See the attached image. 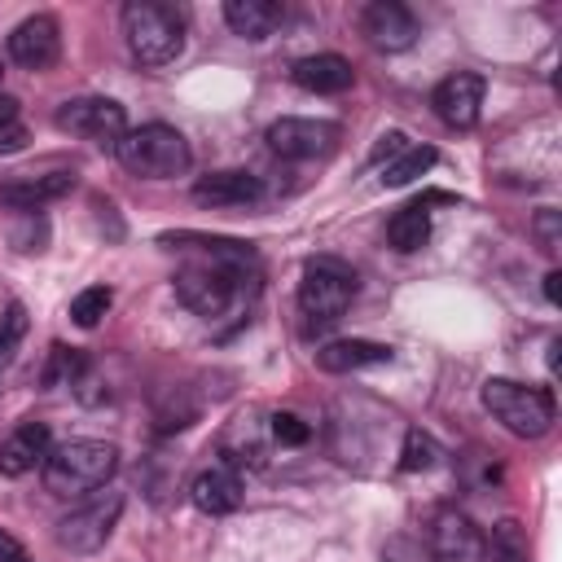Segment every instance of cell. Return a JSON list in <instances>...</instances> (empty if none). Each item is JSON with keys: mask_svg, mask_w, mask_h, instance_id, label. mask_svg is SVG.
Wrapping results in <instances>:
<instances>
[{"mask_svg": "<svg viewBox=\"0 0 562 562\" xmlns=\"http://www.w3.org/2000/svg\"><path fill=\"white\" fill-rule=\"evenodd\" d=\"M119 470V448L105 443V439H66V443H53L40 474H44V487L53 496H88V492H101Z\"/></svg>", "mask_w": 562, "mask_h": 562, "instance_id": "obj_1", "label": "cell"}, {"mask_svg": "<svg viewBox=\"0 0 562 562\" xmlns=\"http://www.w3.org/2000/svg\"><path fill=\"white\" fill-rule=\"evenodd\" d=\"M123 40L132 61L140 66H167L184 53V9L167 4V0H127L123 13Z\"/></svg>", "mask_w": 562, "mask_h": 562, "instance_id": "obj_2", "label": "cell"}, {"mask_svg": "<svg viewBox=\"0 0 562 562\" xmlns=\"http://www.w3.org/2000/svg\"><path fill=\"white\" fill-rule=\"evenodd\" d=\"M114 158L123 162L127 176L171 180V176H184L189 171L193 149H189L184 132H176L171 123H140V127H127L123 132V140L114 145Z\"/></svg>", "mask_w": 562, "mask_h": 562, "instance_id": "obj_3", "label": "cell"}, {"mask_svg": "<svg viewBox=\"0 0 562 562\" xmlns=\"http://www.w3.org/2000/svg\"><path fill=\"white\" fill-rule=\"evenodd\" d=\"M479 400L518 439H540L553 430V391L549 386H527L514 378H487Z\"/></svg>", "mask_w": 562, "mask_h": 562, "instance_id": "obj_4", "label": "cell"}, {"mask_svg": "<svg viewBox=\"0 0 562 562\" xmlns=\"http://www.w3.org/2000/svg\"><path fill=\"white\" fill-rule=\"evenodd\" d=\"M356 299V272L334 263V259H312L303 268V281H299V312H303V325L307 329H325L334 321H342V312L351 307Z\"/></svg>", "mask_w": 562, "mask_h": 562, "instance_id": "obj_5", "label": "cell"}, {"mask_svg": "<svg viewBox=\"0 0 562 562\" xmlns=\"http://www.w3.org/2000/svg\"><path fill=\"white\" fill-rule=\"evenodd\" d=\"M119 514H123V496H119V492L92 496L88 505L70 509V514L57 522V531H53V536H57V549H66V553H75V558L97 553V549L114 536Z\"/></svg>", "mask_w": 562, "mask_h": 562, "instance_id": "obj_6", "label": "cell"}, {"mask_svg": "<svg viewBox=\"0 0 562 562\" xmlns=\"http://www.w3.org/2000/svg\"><path fill=\"white\" fill-rule=\"evenodd\" d=\"M57 127L79 136V140H92V145H119L123 132H127V110L110 97H75V101H61L57 105Z\"/></svg>", "mask_w": 562, "mask_h": 562, "instance_id": "obj_7", "label": "cell"}, {"mask_svg": "<svg viewBox=\"0 0 562 562\" xmlns=\"http://www.w3.org/2000/svg\"><path fill=\"white\" fill-rule=\"evenodd\" d=\"M360 35H364L369 48H378V53H404V48L417 44L422 22H417V13H413L408 4H400V0H369V4L360 9Z\"/></svg>", "mask_w": 562, "mask_h": 562, "instance_id": "obj_8", "label": "cell"}, {"mask_svg": "<svg viewBox=\"0 0 562 562\" xmlns=\"http://www.w3.org/2000/svg\"><path fill=\"white\" fill-rule=\"evenodd\" d=\"M263 140H268V149L281 154V158H321V154H329V149L338 145V123L285 114V119L268 123Z\"/></svg>", "mask_w": 562, "mask_h": 562, "instance_id": "obj_9", "label": "cell"}, {"mask_svg": "<svg viewBox=\"0 0 562 562\" xmlns=\"http://www.w3.org/2000/svg\"><path fill=\"white\" fill-rule=\"evenodd\" d=\"M483 92H487L483 75H474V70H457V75H448V79L435 83V92H430V110H435L439 123H448V127H457V132H470V127L479 123Z\"/></svg>", "mask_w": 562, "mask_h": 562, "instance_id": "obj_10", "label": "cell"}, {"mask_svg": "<svg viewBox=\"0 0 562 562\" xmlns=\"http://www.w3.org/2000/svg\"><path fill=\"white\" fill-rule=\"evenodd\" d=\"M426 544H430L435 562H483V531L452 505L435 509Z\"/></svg>", "mask_w": 562, "mask_h": 562, "instance_id": "obj_11", "label": "cell"}, {"mask_svg": "<svg viewBox=\"0 0 562 562\" xmlns=\"http://www.w3.org/2000/svg\"><path fill=\"white\" fill-rule=\"evenodd\" d=\"M9 57L22 70H48L61 57V26L48 13H31L9 31Z\"/></svg>", "mask_w": 562, "mask_h": 562, "instance_id": "obj_12", "label": "cell"}, {"mask_svg": "<svg viewBox=\"0 0 562 562\" xmlns=\"http://www.w3.org/2000/svg\"><path fill=\"white\" fill-rule=\"evenodd\" d=\"M70 189H75V171H40V176H13V180H4V184H0V202H4L9 211H22V215H31V211H44L48 202L66 198Z\"/></svg>", "mask_w": 562, "mask_h": 562, "instance_id": "obj_13", "label": "cell"}, {"mask_svg": "<svg viewBox=\"0 0 562 562\" xmlns=\"http://www.w3.org/2000/svg\"><path fill=\"white\" fill-rule=\"evenodd\" d=\"M189 193H193L198 206L220 211V206H250V202H259L263 184L250 171H211V176H198Z\"/></svg>", "mask_w": 562, "mask_h": 562, "instance_id": "obj_14", "label": "cell"}, {"mask_svg": "<svg viewBox=\"0 0 562 562\" xmlns=\"http://www.w3.org/2000/svg\"><path fill=\"white\" fill-rule=\"evenodd\" d=\"M189 501H193L202 514H211V518L233 514V509L241 505V474H237L233 465H224V461H220V465H206V470L193 474Z\"/></svg>", "mask_w": 562, "mask_h": 562, "instance_id": "obj_15", "label": "cell"}, {"mask_svg": "<svg viewBox=\"0 0 562 562\" xmlns=\"http://www.w3.org/2000/svg\"><path fill=\"white\" fill-rule=\"evenodd\" d=\"M48 448H53L48 426H44V422H22V426L0 443V474H4V479L31 474L35 465H44Z\"/></svg>", "mask_w": 562, "mask_h": 562, "instance_id": "obj_16", "label": "cell"}, {"mask_svg": "<svg viewBox=\"0 0 562 562\" xmlns=\"http://www.w3.org/2000/svg\"><path fill=\"white\" fill-rule=\"evenodd\" d=\"M290 79L303 88V92H316V97H334V92H347L356 70L347 57L338 53H312V57H299L290 66Z\"/></svg>", "mask_w": 562, "mask_h": 562, "instance_id": "obj_17", "label": "cell"}, {"mask_svg": "<svg viewBox=\"0 0 562 562\" xmlns=\"http://www.w3.org/2000/svg\"><path fill=\"white\" fill-rule=\"evenodd\" d=\"M316 364L325 373H356V369H373V364H391V347L373 342V338H334L316 351Z\"/></svg>", "mask_w": 562, "mask_h": 562, "instance_id": "obj_18", "label": "cell"}, {"mask_svg": "<svg viewBox=\"0 0 562 562\" xmlns=\"http://www.w3.org/2000/svg\"><path fill=\"white\" fill-rule=\"evenodd\" d=\"M224 22L233 35L259 44L285 22V4L281 0H224Z\"/></svg>", "mask_w": 562, "mask_h": 562, "instance_id": "obj_19", "label": "cell"}, {"mask_svg": "<svg viewBox=\"0 0 562 562\" xmlns=\"http://www.w3.org/2000/svg\"><path fill=\"white\" fill-rule=\"evenodd\" d=\"M220 457H224V465H233V470H259L263 465V457H268V439L259 435V422H255V413H241V417H233V426L224 430V439H220Z\"/></svg>", "mask_w": 562, "mask_h": 562, "instance_id": "obj_20", "label": "cell"}, {"mask_svg": "<svg viewBox=\"0 0 562 562\" xmlns=\"http://www.w3.org/2000/svg\"><path fill=\"white\" fill-rule=\"evenodd\" d=\"M386 241H391V250H400V255L422 250V246L430 241V211H426V202L400 206V211L386 220Z\"/></svg>", "mask_w": 562, "mask_h": 562, "instance_id": "obj_21", "label": "cell"}, {"mask_svg": "<svg viewBox=\"0 0 562 562\" xmlns=\"http://www.w3.org/2000/svg\"><path fill=\"white\" fill-rule=\"evenodd\" d=\"M483 562H527V531L518 518H501L483 540Z\"/></svg>", "mask_w": 562, "mask_h": 562, "instance_id": "obj_22", "label": "cell"}, {"mask_svg": "<svg viewBox=\"0 0 562 562\" xmlns=\"http://www.w3.org/2000/svg\"><path fill=\"white\" fill-rule=\"evenodd\" d=\"M435 162H439V154H435L430 145H408L395 162H386V167H382V184H386V189L413 184V180H417V176H426Z\"/></svg>", "mask_w": 562, "mask_h": 562, "instance_id": "obj_23", "label": "cell"}, {"mask_svg": "<svg viewBox=\"0 0 562 562\" xmlns=\"http://www.w3.org/2000/svg\"><path fill=\"white\" fill-rule=\"evenodd\" d=\"M439 457H443V448H439L426 430L413 426V430H404V448H400V461H395V465H400L404 474H417V470H430Z\"/></svg>", "mask_w": 562, "mask_h": 562, "instance_id": "obj_24", "label": "cell"}, {"mask_svg": "<svg viewBox=\"0 0 562 562\" xmlns=\"http://www.w3.org/2000/svg\"><path fill=\"white\" fill-rule=\"evenodd\" d=\"M110 303H114V290H110V285H88V290H79V294L70 299V321L83 325V329H92V325L110 312Z\"/></svg>", "mask_w": 562, "mask_h": 562, "instance_id": "obj_25", "label": "cell"}, {"mask_svg": "<svg viewBox=\"0 0 562 562\" xmlns=\"http://www.w3.org/2000/svg\"><path fill=\"white\" fill-rule=\"evenodd\" d=\"M26 307L22 303H9L4 312H0V369L18 356V347H22V338H26Z\"/></svg>", "mask_w": 562, "mask_h": 562, "instance_id": "obj_26", "label": "cell"}, {"mask_svg": "<svg viewBox=\"0 0 562 562\" xmlns=\"http://www.w3.org/2000/svg\"><path fill=\"white\" fill-rule=\"evenodd\" d=\"M268 435H272L281 448H303V443L312 439V422H303L299 413L281 408V413H272V417H268Z\"/></svg>", "mask_w": 562, "mask_h": 562, "instance_id": "obj_27", "label": "cell"}, {"mask_svg": "<svg viewBox=\"0 0 562 562\" xmlns=\"http://www.w3.org/2000/svg\"><path fill=\"white\" fill-rule=\"evenodd\" d=\"M382 562H435V553L422 536H391L382 544Z\"/></svg>", "mask_w": 562, "mask_h": 562, "instance_id": "obj_28", "label": "cell"}, {"mask_svg": "<svg viewBox=\"0 0 562 562\" xmlns=\"http://www.w3.org/2000/svg\"><path fill=\"white\" fill-rule=\"evenodd\" d=\"M83 364H88V360H83L75 347H70V351H66V347H53V364L44 369V386H57V382H75Z\"/></svg>", "mask_w": 562, "mask_h": 562, "instance_id": "obj_29", "label": "cell"}, {"mask_svg": "<svg viewBox=\"0 0 562 562\" xmlns=\"http://www.w3.org/2000/svg\"><path fill=\"white\" fill-rule=\"evenodd\" d=\"M22 145H26V127H22V123L0 127V154H18Z\"/></svg>", "mask_w": 562, "mask_h": 562, "instance_id": "obj_30", "label": "cell"}, {"mask_svg": "<svg viewBox=\"0 0 562 562\" xmlns=\"http://www.w3.org/2000/svg\"><path fill=\"white\" fill-rule=\"evenodd\" d=\"M0 562H31V553H26L9 531H0Z\"/></svg>", "mask_w": 562, "mask_h": 562, "instance_id": "obj_31", "label": "cell"}, {"mask_svg": "<svg viewBox=\"0 0 562 562\" xmlns=\"http://www.w3.org/2000/svg\"><path fill=\"white\" fill-rule=\"evenodd\" d=\"M408 145H404V136L400 132H386L382 140H378V149H373V158H382V154H404Z\"/></svg>", "mask_w": 562, "mask_h": 562, "instance_id": "obj_32", "label": "cell"}, {"mask_svg": "<svg viewBox=\"0 0 562 562\" xmlns=\"http://www.w3.org/2000/svg\"><path fill=\"white\" fill-rule=\"evenodd\" d=\"M558 281H562V272H549V277H544V299H549L553 307L562 303V285H558Z\"/></svg>", "mask_w": 562, "mask_h": 562, "instance_id": "obj_33", "label": "cell"}, {"mask_svg": "<svg viewBox=\"0 0 562 562\" xmlns=\"http://www.w3.org/2000/svg\"><path fill=\"white\" fill-rule=\"evenodd\" d=\"M9 123H18V101L0 92V127H9Z\"/></svg>", "mask_w": 562, "mask_h": 562, "instance_id": "obj_34", "label": "cell"}]
</instances>
